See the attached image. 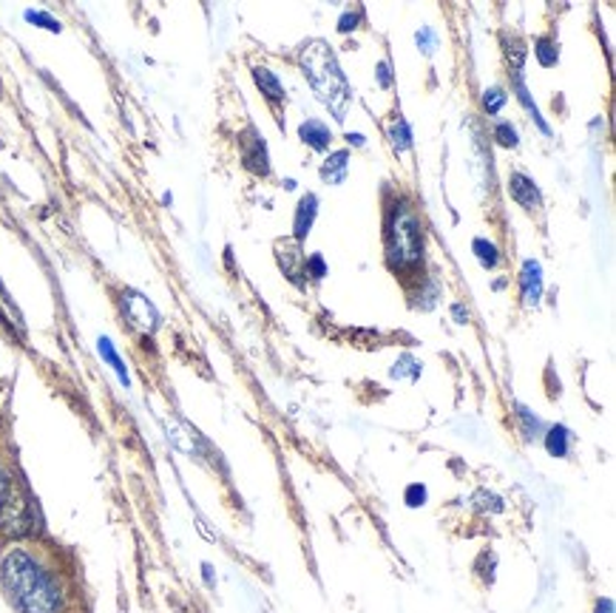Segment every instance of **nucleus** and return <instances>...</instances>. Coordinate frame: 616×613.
<instances>
[{
    "instance_id": "nucleus-1",
    "label": "nucleus",
    "mask_w": 616,
    "mask_h": 613,
    "mask_svg": "<svg viewBox=\"0 0 616 613\" xmlns=\"http://www.w3.org/2000/svg\"><path fill=\"white\" fill-rule=\"evenodd\" d=\"M0 579L9 600L21 613H57L60 588L51 574L26 551H12L0 565Z\"/></svg>"
},
{
    "instance_id": "nucleus-2",
    "label": "nucleus",
    "mask_w": 616,
    "mask_h": 613,
    "mask_svg": "<svg viewBox=\"0 0 616 613\" xmlns=\"http://www.w3.org/2000/svg\"><path fill=\"white\" fill-rule=\"evenodd\" d=\"M301 69H305V78L310 80L316 97L330 108L335 120H344L350 108V85L333 49L324 40H310L301 49Z\"/></svg>"
},
{
    "instance_id": "nucleus-3",
    "label": "nucleus",
    "mask_w": 616,
    "mask_h": 613,
    "mask_svg": "<svg viewBox=\"0 0 616 613\" xmlns=\"http://www.w3.org/2000/svg\"><path fill=\"white\" fill-rule=\"evenodd\" d=\"M387 239H390V259L398 268H412L424 256V225L406 202H398L392 208Z\"/></svg>"
},
{
    "instance_id": "nucleus-4",
    "label": "nucleus",
    "mask_w": 616,
    "mask_h": 613,
    "mask_svg": "<svg viewBox=\"0 0 616 613\" xmlns=\"http://www.w3.org/2000/svg\"><path fill=\"white\" fill-rule=\"evenodd\" d=\"M37 529V511L32 497L26 494V488L21 483H9L3 500H0V531L9 537H28L35 534Z\"/></svg>"
},
{
    "instance_id": "nucleus-5",
    "label": "nucleus",
    "mask_w": 616,
    "mask_h": 613,
    "mask_svg": "<svg viewBox=\"0 0 616 613\" xmlns=\"http://www.w3.org/2000/svg\"><path fill=\"white\" fill-rule=\"evenodd\" d=\"M122 313L142 332H154L159 327V313H156L154 304L142 296V293H134V290L122 293Z\"/></svg>"
},
{
    "instance_id": "nucleus-6",
    "label": "nucleus",
    "mask_w": 616,
    "mask_h": 613,
    "mask_svg": "<svg viewBox=\"0 0 616 613\" xmlns=\"http://www.w3.org/2000/svg\"><path fill=\"white\" fill-rule=\"evenodd\" d=\"M241 160H245V168L259 174V177H268L270 170V160H268V145L264 140L259 137L256 128H248L245 134H241Z\"/></svg>"
},
{
    "instance_id": "nucleus-7",
    "label": "nucleus",
    "mask_w": 616,
    "mask_h": 613,
    "mask_svg": "<svg viewBox=\"0 0 616 613\" xmlns=\"http://www.w3.org/2000/svg\"><path fill=\"white\" fill-rule=\"evenodd\" d=\"M520 290H523V302L529 307L540 304V296H543V268L540 261L525 259L523 270H520Z\"/></svg>"
},
{
    "instance_id": "nucleus-8",
    "label": "nucleus",
    "mask_w": 616,
    "mask_h": 613,
    "mask_svg": "<svg viewBox=\"0 0 616 613\" xmlns=\"http://www.w3.org/2000/svg\"><path fill=\"white\" fill-rule=\"evenodd\" d=\"M509 193H511V199L520 204V208H525V211H537L540 208L537 185H534V179H529L525 174H520V170L509 177Z\"/></svg>"
},
{
    "instance_id": "nucleus-9",
    "label": "nucleus",
    "mask_w": 616,
    "mask_h": 613,
    "mask_svg": "<svg viewBox=\"0 0 616 613\" xmlns=\"http://www.w3.org/2000/svg\"><path fill=\"white\" fill-rule=\"evenodd\" d=\"M316 213H319V197L316 193H307L301 197L296 208V222H293V231H296V239H307V233L312 231V222H316Z\"/></svg>"
},
{
    "instance_id": "nucleus-10",
    "label": "nucleus",
    "mask_w": 616,
    "mask_h": 613,
    "mask_svg": "<svg viewBox=\"0 0 616 613\" xmlns=\"http://www.w3.org/2000/svg\"><path fill=\"white\" fill-rule=\"evenodd\" d=\"M347 170H350V154L347 151H335V154L327 156L324 165H321V179L330 185H341L347 179Z\"/></svg>"
},
{
    "instance_id": "nucleus-11",
    "label": "nucleus",
    "mask_w": 616,
    "mask_h": 613,
    "mask_svg": "<svg viewBox=\"0 0 616 613\" xmlns=\"http://www.w3.org/2000/svg\"><path fill=\"white\" fill-rule=\"evenodd\" d=\"M298 137L310 145V149L316 151H324L327 145H330V140H333V134H330V128L324 126L321 120H307L301 122V128H298Z\"/></svg>"
},
{
    "instance_id": "nucleus-12",
    "label": "nucleus",
    "mask_w": 616,
    "mask_h": 613,
    "mask_svg": "<svg viewBox=\"0 0 616 613\" xmlns=\"http://www.w3.org/2000/svg\"><path fill=\"white\" fill-rule=\"evenodd\" d=\"M514 92H518V99H520V103H523V106H525V111L532 114L534 120H537L540 131H543V134H552V128H548V122L543 120V117H540L537 106H534V103H532V94H529V89H525L523 71H518V74H514Z\"/></svg>"
},
{
    "instance_id": "nucleus-13",
    "label": "nucleus",
    "mask_w": 616,
    "mask_h": 613,
    "mask_svg": "<svg viewBox=\"0 0 616 613\" xmlns=\"http://www.w3.org/2000/svg\"><path fill=\"white\" fill-rule=\"evenodd\" d=\"M253 80L262 89V94H268V99H273V103L284 99L282 83H279V78L270 69H253Z\"/></svg>"
},
{
    "instance_id": "nucleus-14",
    "label": "nucleus",
    "mask_w": 616,
    "mask_h": 613,
    "mask_svg": "<svg viewBox=\"0 0 616 613\" xmlns=\"http://www.w3.org/2000/svg\"><path fill=\"white\" fill-rule=\"evenodd\" d=\"M568 440H571V432L566 426H552L546 435V449L552 458H566L568 455Z\"/></svg>"
},
{
    "instance_id": "nucleus-15",
    "label": "nucleus",
    "mask_w": 616,
    "mask_h": 613,
    "mask_svg": "<svg viewBox=\"0 0 616 613\" xmlns=\"http://www.w3.org/2000/svg\"><path fill=\"white\" fill-rule=\"evenodd\" d=\"M472 250H475L477 261H481L483 268L486 270H495L497 264H500V250H497L495 241L489 239H475V245H472Z\"/></svg>"
},
{
    "instance_id": "nucleus-16",
    "label": "nucleus",
    "mask_w": 616,
    "mask_h": 613,
    "mask_svg": "<svg viewBox=\"0 0 616 613\" xmlns=\"http://www.w3.org/2000/svg\"><path fill=\"white\" fill-rule=\"evenodd\" d=\"M534 55H537L540 66H554L560 60V49H557V43H554L552 37H540V40L534 43Z\"/></svg>"
},
{
    "instance_id": "nucleus-17",
    "label": "nucleus",
    "mask_w": 616,
    "mask_h": 613,
    "mask_svg": "<svg viewBox=\"0 0 616 613\" xmlns=\"http://www.w3.org/2000/svg\"><path fill=\"white\" fill-rule=\"evenodd\" d=\"M390 140H392V149L398 154H404V151L412 149V134H410V126L404 120H395L390 126Z\"/></svg>"
},
{
    "instance_id": "nucleus-18",
    "label": "nucleus",
    "mask_w": 616,
    "mask_h": 613,
    "mask_svg": "<svg viewBox=\"0 0 616 613\" xmlns=\"http://www.w3.org/2000/svg\"><path fill=\"white\" fill-rule=\"evenodd\" d=\"M97 344H99V355H103V358H106V361H108V364H111V367H114V373L120 375V381H122V384H126V387H128V373H126V364H122V358H120V355L114 353L111 341H108V339H106V335H103V339H99V341H97Z\"/></svg>"
},
{
    "instance_id": "nucleus-19",
    "label": "nucleus",
    "mask_w": 616,
    "mask_h": 613,
    "mask_svg": "<svg viewBox=\"0 0 616 613\" xmlns=\"http://www.w3.org/2000/svg\"><path fill=\"white\" fill-rule=\"evenodd\" d=\"M168 437L182 451H188V455H197V446H193V435L188 429H182L179 423H168Z\"/></svg>"
},
{
    "instance_id": "nucleus-20",
    "label": "nucleus",
    "mask_w": 616,
    "mask_h": 613,
    "mask_svg": "<svg viewBox=\"0 0 616 613\" xmlns=\"http://www.w3.org/2000/svg\"><path fill=\"white\" fill-rule=\"evenodd\" d=\"M495 140L500 142V145H504V149H514V145H518V128L511 126V122H497L495 126Z\"/></svg>"
},
{
    "instance_id": "nucleus-21",
    "label": "nucleus",
    "mask_w": 616,
    "mask_h": 613,
    "mask_svg": "<svg viewBox=\"0 0 616 613\" xmlns=\"http://www.w3.org/2000/svg\"><path fill=\"white\" fill-rule=\"evenodd\" d=\"M28 23H37L40 28H49V32H60V21H55L49 12H40V9H26L23 12Z\"/></svg>"
},
{
    "instance_id": "nucleus-22",
    "label": "nucleus",
    "mask_w": 616,
    "mask_h": 613,
    "mask_svg": "<svg viewBox=\"0 0 616 613\" xmlns=\"http://www.w3.org/2000/svg\"><path fill=\"white\" fill-rule=\"evenodd\" d=\"M506 99L509 97H506L504 89H489V92L483 94V108H486L489 114H497L506 106Z\"/></svg>"
},
{
    "instance_id": "nucleus-23",
    "label": "nucleus",
    "mask_w": 616,
    "mask_h": 613,
    "mask_svg": "<svg viewBox=\"0 0 616 613\" xmlns=\"http://www.w3.org/2000/svg\"><path fill=\"white\" fill-rule=\"evenodd\" d=\"M518 417H520V423H523V432H525V437H537L540 435V429H543V423H540V417H534L532 412L525 406H518Z\"/></svg>"
},
{
    "instance_id": "nucleus-24",
    "label": "nucleus",
    "mask_w": 616,
    "mask_h": 613,
    "mask_svg": "<svg viewBox=\"0 0 616 613\" xmlns=\"http://www.w3.org/2000/svg\"><path fill=\"white\" fill-rule=\"evenodd\" d=\"M426 503V486H420V483H412L410 488H406V506L410 508H418Z\"/></svg>"
},
{
    "instance_id": "nucleus-25",
    "label": "nucleus",
    "mask_w": 616,
    "mask_h": 613,
    "mask_svg": "<svg viewBox=\"0 0 616 613\" xmlns=\"http://www.w3.org/2000/svg\"><path fill=\"white\" fill-rule=\"evenodd\" d=\"M305 270H307V275H312V279H324L327 275V264L321 256H310L305 264Z\"/></svg>"
},
{
    "instance_id": "nucleus-26",
    "label": "nucleus",
    "mask_w": 616,
    "mask_h": 613,
    "mask_svg": "<svg viewBox=\"0 0 616 613\" xmlns=\"http://www.w3.org/2000/svg\"><path fill=\"white\" fill-rule=\"evenodd\" d=\"M415 40H418V46L426 51V55H433V51H435V32H433V28H420L418 35H415Z\"/></svg>"
},
{
    "instance_id": "nucleus-27",
    "label": "nucleus",
    "mask_w": 616,
    "mask_h": 613,
    "mask_svg": "<svg viewBox=\"0 0 616 613\" xmlns=\"http://www.w3.org/2000/svg\"><path fill=\"white\" fill-rule=\"evenodd\" d=\"M378 85H381V89H390V85H392V69H390V63H387V60H381V63H378Z\"/></svg>"
},
{
    "instance_id": "nucleus-28",
    "label": "nucleus",
    "mask_w": 616,
    "mask_h": 613,
    "mask_svg": "<svg viewBox=\"0 0 616 613\" xmlns=\"http://www.w3.org/2000/svg\"><path fill=\"white\" fill-rule=\"evenodd\" d=\"M355 26H358V14H355V12L341 14V21H339V32H344V35H347V32H353Z\"/></svg>"
},
{
    "instance_id": "nucleus-29",
    "label": "nucleus",
    "mask_w": 616,
    "mask_h": 613,
    "mask_svg": "<svg viewBox=\"0 0 616 613\" xmlns=\"http://www.w3.org/2000/svg\"><path fill=\"white\" fill-rule=\"evenodd\" d=\"M452 313H454V321H458V325H466L469 313H466V307H463V304H454Z\"/></svg>"
},
{
    "instance_id": "nucleus-30",
    "label": "nucleus",
    "mask_w": 616,
    "mask_h": 613,
    "mask_svg": "<svg viewBox=\"0 0 616 613\" xmlns=\"http://www.w3.org/2000/svg\"><path fill=\"white\" fill-rule=\"evenodd\" d=\"M9 483H12V478H9V474L3 472V469H0V500H3V494H7Z\"/></svg>"
},
{
    "instance_id": "nucleus-31",
    "label": "nucleus",
    "mask_w": 616,
    "mask_h": 613,
    "mask_svg": "<svg viewBox=\"0 0 616 613\" xmlns=\"http://www.w3.org/2000/svg\"><path fill=\"white\" fill-rule=\"evenodd\" d=\"M596 613H614V600H600Z\"/></svg>"
},
{
    "instance_id": "nucleus-32",
    "label": "nucleus",
    "mask_w": 616,
    "mask_h": 613,
    "mask_svg": "<svg viewBox=\"0 0 616 613\" xmlns=\"http://www.w3.org/2000/svg\"><path fill=\"white\" fill-rule=\"evenodd\" d=\"M350 145H364V134H347Z\"/></svg>"
},
{
    "instance_id": "nucleus-33",
    "label": "nucleus",
    "mask_w": 616,
    "mask_h": 613,
    "mask_svg": "<svg viewBox=\"0 0 616 613\" xmlns=\"http://www.w3.org/2000/svg\"><path fill=\"white\" fill-rule=\"evenodd\" d=\"M202 571H205V579L213 586V574H211V565H202Z\"/></svg>"
}]
</instances>
